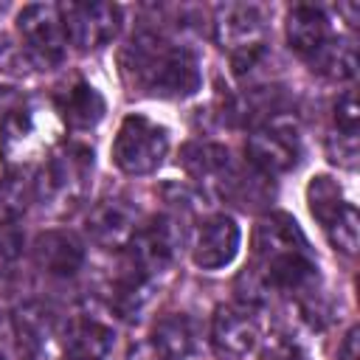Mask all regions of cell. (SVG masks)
I'll return each instance as SVG.
<instances>
[{
    "label": "cell",
    "instance_id": "29",
    "mask_svg": "<svg viewBox=\"0 0 360 360\" xmlns=\"http://www.w3.org/2000/svg\"><path fill=\"white\" fill-rule=\"evenodd\" d=\"M22 259V233L14 225H0V276H11Z\"/></svg>",
    "mask_w": 360,
    "mask_h": 360
},
{
    "label": "cell",
    "instance_id": "18",
    "mask_svg": "<svg viewBox=\"0 0 360 360\" xmlns=\"http://www.w3.org/2000/svg\"><path fill=\"white\" fill-rule=\"evenodd\" d=\"M115 335L107 323L90 315H76L65 326V352L68 360H107L112 352Z\"/></svg>",
    "mask_w": 360,
    "mask_h": 360
},
{
    "label": "cell",
    "instance_id": "3",
    "mask_svg": "<svg viewBox=\"0 0 360 360\" xmlns=\"http://www.w3.org/2000/svg\"><path fill=\"white\" fill-rule=\"evenodd\" d=\"M169 152V132L146 115H127L112 141V163L132 177L152 174L160 169Z\"/></svg>",
    "mask_w": 360,
    "mask_h": 360
},
{
    "label": "cell",
    "instance_id": "27",
    "mask_svg": "<svg viewBox=\"0 0 360 360\" xmlns=\"http://www.w3.org/2000/svg\"><path fill=\"white\" fill-rule=\"evenodd\" d=\"M34 70H39V68L31 59V53L25 51V45L14 42L8 37H0V73H6V76H28Z\"/></svg>",
    "mask_w": 360,
    "mask_h": 360
},
{
    "label": "cell",
    "instance_id": "11",
    "mask_svg": "<svg viewBox=\"0 0 360 360\" xmlns=\"http://www.w3.org/2000/svg\"><path fill=\"white\" fill-rule=\"evenodd\" d=\"M87 233L90 239L104 248V250H121L132 242L138 225V211L121 200V197H107L101 202H96L87 214Z\"/></svg>",
    "mask_w": 360,
    "mask_h": 360
},
{
    "label": "cell",
    "instance_id": "4",
    "mask_svg": "<svg viewBox=\"0 0 360 360\" xmlns=\"http://www.w3.org/2000/svg\"><path fill=\"white\" fill-rule=\"evenodd\" d=\"M51 121L37 104L8 107L0 118V155L8 169H25L51 143Z\"/></svg>",
    "mask_w": 360,
    "mask_h": 360
},
{
    "label": "cell",
    "instance_id": "31",
    "mask_svg": "<svg viewBox=\"0 0 360 360\" xmlns=\"http://www.w3.org/2000/svg\"><path fill=\"white\" fill-rule=\"evenodd\" d=\"M338 360H360V329L357 326H352L343 343L338 346Z\"/></svg>",
    "mask_w": 360,
    "mask_h": 360
},
{
    "label": "cell",
    "instance_id": "24",
    "mask_svg": "<svg viewBox=\"0 0 360 360\" xmlns=\"http://www.w3.org/2000/svg\"><path fill=\"white\" fill-rule=\"evenodd\" d=\"M307 202H309V214L326 228L349 200L343 197V188L338 186V180H332L329 174H318L307 186Z\"/></svg>",
    "mask_w": 360,
    "mask_h": 360
},
{
    "label": "cell",
    "instance_id": "2",
    "mask_svg": "<svg viewBox=\"0 0 360 360\" xmlns=\"http://www.w3.org/2000/svg\"><path fill=\"white\" fill-rule=\"evenodd\" d=\"M90 177L93 149L82 141H62L42 160L34 177V194L42 205L53 211H70L87 197Z\"/></svg>",
    "mask_w": 360,
    "mask_h": 360
},
{
    "label": "cell",
    "instance_id": "35",
    "mask_svg": "<svg viewBox=\"0 0 360 360\" xmlns=\"http://www.w3.org/2000/svg\"><path fill=\"white\" fill-rule=\"evenodd\" d=\"M0 360H6V357H3V354H0Z\"/></svg>",
    "mask_w": 360,
    "mask_h": 360
},
{
    "label": "cell",
    "instance_id": "8",
    "mask_svg": "<svg viewBox=\"0 0 360 360\" xmlns=\"http://www.w3.org/2000/svg\"><path fill=\"white\" fill-rule=\"evenodd\" d=\"M180 242H183V231H180L177 219L174 217H158L149 225H141L135 231L132 242L127 245L129 267H135L143 276L163 273L174 262Z\"/></svg>",
    "mask_w": 360,
    "mask_h": 360
},
{
    "label": "cell",
    "instance_id": "6",
    "mask_svg": "<svg viewBox=\"0 0 360 360\" xmlns=\"http://www.w3.org/2000/svg\"><path fill=\"white\" fill-rule=\"evenodd\" d=\"M245 152H248V163L253 169L273 177V174H281V172H290L298 166L301 138H298V129L292 127V121L267 118L248 135Z\"/></svg>",
    "mask_w": 360,
    "mask_h": 360
},
{
    "label": "cell",
    "instance_id": "20",
    "mask_svg": "<svg viewBox=\"0 0 360 360\" xmlns=\"http://www.w3.org/2000/svg\"><path fill=\"white\" fill-rule=\"evenodd\" d=\"M180 163L194 180L217 183L222 177V172L231 166V152L222 143H214V141H191V143L183 146Z\"/></svg>",
    "mask_w": 360,
    "mask_h": 360
},
{
    "label": "cell",
    "instance_id": "17",
    "mask_svg": "<svg viewBox=\"0 0 360 360\" xmlns=\"http://www.w3.org/2000/svg\"><path fill=\"white\" fill-rule=\"evenodd\" d=\"M273 177L262 174L259 169L253 166H228L222 172V177L217 180V188H219V197L233 202L236 208L242 211H256L262 205L270 202L273 197V186H270Z\"/></svg>",
    "mask_w": 360,
    "mask_h": 360
},
{
    "label": "cell",
    "instance_id": "1",
    "mask_svg": "<svg viewBox=\"0 0 360 360\" xmlns=\"http://www.w3.org/2000/svg\"><path fill=\"white\" fill-rule=\"evenodd\" d=\"M121 73L132 90L155 98H186L202 84L197 56L152 31H141L124 45Z\"/></svg>",
    "mask_w": 360,
    "mask_h": 360
},
{
    "label": "cell",
    "instance_id": "5",
    "mask_svg": "<svg viewBox=\"0 0 360 360\" xmlns=\"http://www.w3.org/2000/svg\"><path fill=\"white\" fill-rule=\"evenodd\" d=\"M17 34L39 70H48L65 59L68 37H65L59 6H53V3L25 6L17 14Z\"/></svg>",
    "mask_w": 360,
    "mask_h": 360
},
{
    "label": "cell",
    "instance_id": "33",
    "mask_svg": "<svg viewBox=\"0 0 360 360\" xmlns=\"http://www.w3.org/2000/svg\"><path fill=\"white\" fill-rule=\"evenodd\" d=\"M127 360H163V357H160L149 343H141V346H135V349L129 352Z\"/></svg>",
    "mask_w": 360,
    "mask_h": 360
},
{
    "label": "cell",
    "instance_id": "12",
    "mask_svg": "<svg viewBox=\"0 0 360 360\" xmlns=\"http://www.w3.org/2000/svg\"><path fill=\"white\" fill-rule=\"evenodd\" d=\"M259 343V323L245 307H219L211 321V346L225 360L248 357Z\"/></svg>",
    "mask_w": 360,
    "mask_h": 360
},
{
    "label": "cell",
    "instance_id": "25",
    "mask_svg": "<svg viewBox=\"0 0 360 360\" xmlns=\"http://www.w3.org/2000/svg\"><path fill=\"white\" fill-rule=\"evenodd\" d=\"M309 65L321 76H329V79H338V82H349L357 73V51L346 39H332L315 59H309Z\"/></svg>",
    "mask_w": 360,
    "mask_h": 360
},
{
    "label": "cell",
    "instance_id": "10",
    "mask_svg": "<svg viewBox=\"0 0 360 360\" xmlns=\"http://www.w3.org/2000/svg\"><path fill=\"white\" fill-rule=\"evenodd\" d=\"M239 242H242L239 225L225 214H214L205 222H200L191 242V259L202 270H219L236 259Z\"/></svg>",
    "mask_w": 360,
    "mask_h": 360
},
{
    "label": "cell",
    "instance_id": "21",
    "mask_svg": "<svg viewBox=\"0 0 360 360\" xmlns=\"http://www.w3.org/2000/svg\"><path fill=\"white\" fill-rule=\"evenodd\" d=\"M34 200V177L25 169H6L0 174V225H14Z\"/></svg>",
    "mask_w": 360,
    "mask_h": 360
},
{
    "label": "cell",
    "instance_id": "26",
    "mask_svg": "<svg viewBox=\"0 0 360 360\" xmlns=\"http://www.w3.org/2000/svg\"><path fill=\"white\" fill-rule=\"evenodd\" d=\"M332 248L346 253V256H354L357 250V242H360V219H357V208L352 202L343 205V211L323 228Z\"/></svg>",
    "mask_w": 360,
    "mask_h": 360
},
{
    "label": "cell",
    "instance_id": "14",
    "mask_svg": "<svg viewBox=\"0 0 360 360\" xmlns=\"http://www.w3.org/2000/svg\"><path fill=\"white\" fill-rule=\"evenodd\" d=\"M34 262L45 276L70 278L84 264V245L70 231H45L34 239Z\"/></svg>",
    "mask_w": 360,
    "mask_h": 360
},
{
    "label": "cell",
    "instance_id": "19",
    "mask_svg": "<svg viewBox=\"0 0 360 360\" xmlns=\"http://www.w3.org/2000/svg\"><path fill=\"white\" fill-rule=\"evenodd\" d=\"M163 360H186L197 349V326L188 315H166L146 340Z\"/></svg>",
    "mask_w": 360,
    "mask_h": 360
},
{
    "label": "cell",
    "instance_id": "15",
    "mask_svg": "<svg viewBox=\"0 0 360 360\" xmlns=\"http://www.w3.org/2000/svg\"><path fill=\"white\" fill-rule=\"evenodd\" d=\"M332 25L323 8L318 6H295L287 14V42L307 62L315 59L332 42Z\"/></svg>",
    "mask_w": 360,
    "mask_h": 360
},
{
    "label": "cell",
    "instance_id": "30",
    "mask_svg": "<svg viewBox=\"0 0 360 360\" xmlns=\"http://www.w3.org/2000/svg\"><path fill=\"white\" fill-rule=\"evenodd\" d=\"M357 124H360L357 96H354V90H346V93L338 98V104H335V129H338V132L357 135Z\"/></svg>",
    "mask_w": 360,
    "mask_h": 360
},
{
    "label": "cell",
    "instance_id": "34",
    "mask_svg": "<svg viewBox=\"0 0 360 360\" xmlns=\"http://www.w3.org/2000/svg\"><path fill=\"white\" fill-rule=\"evenodd\" d=\"M8 96H11V93H8V90H6V87H0V107H3V101H6V98H8Z\"/></svg>",
    "mask_w": 360,
    "mask_h": 360
},
{
    "label": "cell",
    "instance_id": "23",
    "mask_svg": "<svg viewBox=\"0 0 360 360\" xmlns=\"http://www.w3.org/2000/svg\"><path fill=\"white\" fill-rule=\"evenodd\" d=\"M14 332L25 349H42L53 332V315L39 301H28L14 312Z\"/></svg>",
    "mask_w": 360,
    "mask_h": 360
},
{
    "label": "cell",
    "instance_id": "32",
    "mask_svg": "<svg viewBox=\"0 0 360 360\" xmlns=\"http://www.w3.org/2000/svg\"><path fill=\"white\" fill-rule=\"evenodd\" d=\"M267 360H309L301 349H295V346H273L270 349V354H267Z\"/></svg>",
    "mask_w": 360,
    "mask_h": 360
},
{
    "label": "cell",
    "instance_id": "28",
    "mask_svg": "<svg viewBox=\"0 0 360 360\" xmlns=\"http://www.w3.org/2000/svg\"><path fill=\"white\" fill-rule=\"evenodd\" d=\"M326 155L335 166L340 169H354L357 166V135L349 132H338L332 129L326 138Z\"/></svg>",
    "mask_w": 360,
    "mask_h": 360
},
{
    "label": "cell",
    "instance_id": "22",
    "mask_svg": "<svg viewBox=\"0 0 360 360\" xmlns=\"http://www.w3.org/2000/svg\"><path fill=\"white\" fill-rule=\"evenodd\" d=\"M152 292H155L152 276H143L135 267H127V273L112 287V307L121 318H138L152 301Z\"/></svg>",
    "mask_w": 360,
    "mask_h": 360
},
{
    "label": "cell",
    "instance_id": "13",
    "mask_svg": "<svg viewBox=\"0 0 360 360\" xmlns=\"http://www.w3.org/2000/svg\"><path fill=\"white\" fill-rule=\"evenodd\" d=\"M253 253H256V262H270V259H278V256L309 253V242H307L304 231L298 228V222L290 214L273 211V214H267L256 222Z\"/></svg>",
    "mask_w": 360,
    "mask_h": 360
},
{
    "label": "cell",
    "instance_id": "16",
    "mask_svg": "<svg viewBox=\"0 0 360 360\" xmlns=\"http://www.w3.org/2000/svg\"><path fill=\"white\" fill-rule=\"evenodd\" d=\"M53 107L59 112V118L70 127V129H90L96 127L104 112H107V104H104V96L84 79H76L70 84H65L56 96H53Z\"/></svg>",
    "mask_w": 360,
    "mask_h": 360
},
{
    "label": "cell",
    "instance_id": "7",
    "mask_svg": "<svg viewBox=\"0 0 360 360\" xmlns=\"http://www.w3.org/2000/svg\"><path fill=\"white\" fill-rule=\"evenodd\" d=\"M65 37L79 51L110 45L121 28V8L112 3H65L59 6Z\"/></svg>",
    "mask_w": 360,
    "mask_h": 360
},
{
    "label": "cell",
    "instance_id": "9",
    "mask_svg": "<svg viewBox=\"0 0 360 360\" xmlns=\"http://www.w3.org/2000/svg\"><path fill=\"white\" fill-rule=\"evenodd\" d=\"M214 37L231 56H242L264 48V17L256 6L225 3L214 17Z\"/></svg>",
    "mask_w": 360,
    "mask_h": 360
}]
</instances>
